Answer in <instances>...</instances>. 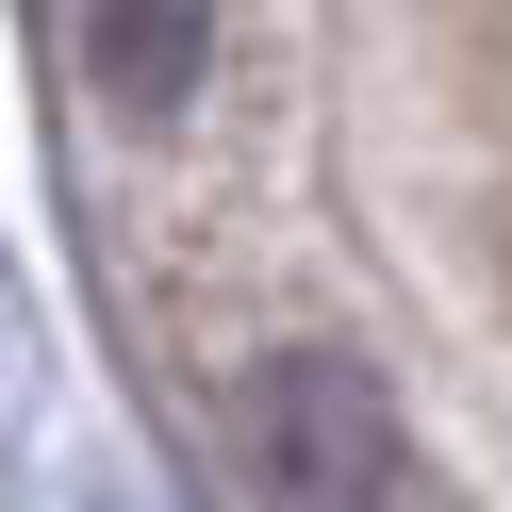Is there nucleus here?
Segmentation results:
<instances>
[{
  "label": "nucleus",
  "mask_w": 512,
  "mask_h": 512,
  "mask_svg": "<svg viewBox=\"0 0 512 512\" xmlns=\"http://www.w3.org/2000/svg\"><path fill=\"white\" fill-rule=\"evenodd\" d=\"M83 67L116 116H182L215 67V0H83Z\"/></svg>",
  "instance_id": "f03ea898"
},
{
  "label": "nucleus",
  "mask_w": 512,
  "mask_h": 512,
  "mask_svg": "<svg viewBox=\"0 0 512 512\" xmlns=\"http://www.w3.org/2000/svg\"><path fill=\"white\" fill-rule=\"evenodd\" d=\"M248 446H265V496L281 512H446L430 463H413L397 397H380L347 347H281L248 380Z\"/></svg>",
  "instance_id": "f257e3e1"
}]
</instances>
